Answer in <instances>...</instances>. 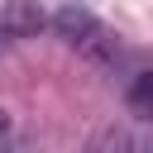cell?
Segmentation results:
<instances>
[{
    "instance_id": "obj_1",
    "label": "cell",
    "mask_w": 153,
    "mask_h": 153,
    "mask_svg": "<svg viewBox=\"0 0 153 153\" xmlns=\"http://www.w3.org/2000/svg\"><path fill=\"white\" fill-rule=\"evenodd\" d=\"M48 29V10L38 0H5L0 5V33L5 38H38Z\"/></svg>"
},
{
    "instance_id": "obj_2",
    "label": "cell",
    "mask_w": 153,
    "mask_h": 153,
    "mask_svg": "<svg viewBox=\"0 0 153 153\" xmlns=\"http://www.w3.org/2000/svg\"><path fill=\"white\" fill-rule=\"evenodd\" d=\"M48 24L57 29V38H67V43L76 48V43H81V38H86V33H91L100 19H96V14H91L81 0H67V5H57V10L48 14Z\"/></svg>"
},
{
    "instance_id": "obj_3",
    "label": "cell",
    "mask_w": 153,
    "mask_h": 153,
    "mask_svg": "<svg viewBox=\"0 0 153 153\" xmlns=\"http://www.w3.org/2000/svg\"><path fill=\"white\" fill-rule=\"evenodd\" d=\"M76 53H81L91 67H110V62L120 57V33H110L105 24H96V29H91V33L76 43Z\"/></svg>"
},
{
    "instance_id": "obj_4",
    "label": "cell",
    "mask_w": 153,
    "mask_h": 153,
    "mask_svg": "<svg viewBox=\"0 0 153 153\" xmlns=\"http://www.w3.org/2000/svg\"><path fill=\"white\" fill-rule=\"evenodd\" d=\"M86 153H134V129L129 124H100Z\"/></svg>"
},
{
    "instance_id": "obj_5",
    "label": "cell",
    "mask_w": 153,
    "mask_h": 153,
    "mask_svg": "<svg viewBox=\"0 0 153 153\" xmlns=\"http://www.w3.org/2000/svg\"><path fill=\"white\" fill-rule=\"evenodd\" d=\"M124 100H129V110L153 115V67H143V72H134L124 81Z\"/></svg>"
},
{
    "instance_id": "obj_6",
    "label": "cell",
    "mask_w": 153,
    "mask_h": 153,
    "mask_svg": "<svg viewBox=\"0 0 153 153\" xmlns=\"http://www.w3.org/2000/svg\"><path fill=\"white\" fill-rule=\"evenodd\" d=\"M5 129H10V115H5V110H0V134H5Z\"/></svg>"
},
{
    "instance_id": "obj_7",
    "label": "cell",
    "mask_w": 153,
    "mask_h": 153,
    "mask_svg": "<svg viewBox=\"0 0 153 153\" xmlns=\"http://www.w3.org/2000/svg\"><path fill=\"white\" fill-rule=\"evenodd\" d=\"M0 153H24V148H0Z\"/></svg>"
},
{
    "instance_id": "obj_8",
    "label": "cell",
    "mask_w": 153,
    "mask_h": 153,
    "mask_svg": "<svg viewBox=\"0 0 153 153\" xmlns=\"http://www.w3.org/2000/svg\"><path fill=\"white\" fill-rule=\"evenodd\" d=\"M0 43H5V33H0Z\"/></svg>"
}]
</instances>
